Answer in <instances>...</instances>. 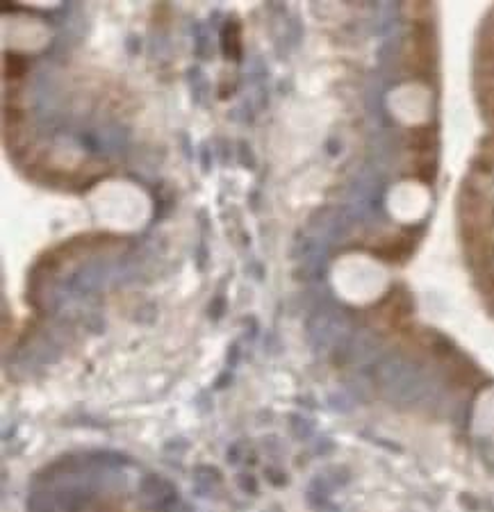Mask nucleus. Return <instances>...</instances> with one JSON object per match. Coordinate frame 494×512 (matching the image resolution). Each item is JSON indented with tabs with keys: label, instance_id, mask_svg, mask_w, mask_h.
<instances>
[{
	"label": "nucleus",
	"instance_id": "obj_2",
	"mask_svg": "<svg viewBox=\"0 0 494 512\" xmlns=\"http://www.w3.org/2000/svg\"><path fill=\"white\" fill-rule=\"evenodd\" d=\"M433 64H435L433 28L428 26V21L417 19L413 26V35H410L408 48H406V66L413 76L426 80L433 73Z\"/></svg>",
	"mask_w": 494,
	"mask_h": 512
},
{
	"label": "nucleus",
	"instance_id": "obj_7",
	"mask_svg": "<svg viewBox=\"0 0 494 512\" xmlns=\"http://www.w3.org/2000/svg\"><path fill=\"white\" fill-rule=\"evenodd\" d=\"M483 158H490L494 162V137L488 142V146L483 148Z\"/></svg>",
	"mask_w": 494,
	"mask_h": 512
},
{
	"label": "nucleus",
	"instance_id": "obj_5",
	"mask_svg": "<svg viewBox=\"0 0 494 512\" xmlns=\"http://www.w3.org/2000/svg\"><path fill=\"white\" fill-rule=\"evenodd\" d=\"M26 71H28V64H26V60H23V57L7 55V60H5V78H7V82H12V87L19 85V82L23 80V76H26Z\"/></svg>",
	"mask_w": 494,
	"mask_h": 512
},
{
	"label": "nucleus",
	"instance_id": "obj_1",
	"mask_svg": "<svg viewBox=\"0 0 494 512\" xmlns=\"http://www.w3.org/2000/svg\"><path fill=\"white\" fill-rule=\"evenodd\" d=\"M460 228L474 264H488L494 258L492 208L479 187L465 185L460 194Z\"/></svg>",
	"mask_w": 494,
	"mask_h": 512
},
{
	"label": "nucleus",
	"instance_id": "obj_4",
	"mask_svg": "<svg viewBox=\"0 0 494 512\" xmlns=\"http://www.w3.org/2000/svg\"><path fill=\"white\" fill-rule=\"evenodd\" d=\"M479 105L485 121L490 123L494 128V80L485 78V82H481L479 87Z\"/></svg>",
	"mask_w": 494,
	"mask_h": 512
},
{
	"label": "nucleus",
	"instance_id": "obj_6",
	"mask_svg": "<svg viewBox=\"0 0 494 512\" xmlns=\"http://www.w3.org/2000/svg\"><path fill=\"white\" fill-rule=\"evenodd\" d=\"M226 55L233 57V60L240 57V26L237 23L226 28Z\"/></svg>",
	"mask_w": 494,
	"mask_h": 512
},
{
	"label": "nucleus",
	"instance_id": "obj_3",
	"mask_svg": "<svg viewBox=\"0 0 494 512\" xmlns=\"http://www.w3.org/2000/svg\"><path fill=\"white\" fill-rule=\"evenodd\" d=\"M479 62L483 69L494 71V19L483 30V37L479 44Z\"/></svg>",
	"mask_w": 494,
	"mask_h": 512
}]
</instances>
